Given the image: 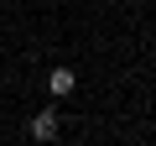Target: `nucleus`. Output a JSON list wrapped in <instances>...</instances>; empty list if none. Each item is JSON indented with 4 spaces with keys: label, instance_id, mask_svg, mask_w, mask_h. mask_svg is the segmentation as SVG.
<instances>
[{
    "label": "nucleus",
    "instance_id": "obj_1",
    "mask_svg": "<svg viewBox=\"0 0 156 146\" xmlns=\"http://www.w3.org/2000/svg\"><path fill=\"white\" fill-rule=\"evenodd\" d=\"M47 89H52V99L73 94V89H78V73H73V68H52V73H47Z\"/></svg>",
    "mask_w": 156,
    "mask_h": 146
},
{
    "label": "nucleus",
    "instance_id": "obj_2",
    "mask_svg": "<svg viewBox=\"0 0 156 146\" xmlns=\"http://www.w3.org/2000/svg\"><path fill=\"white\" fill-rule=\"evenodd\" d=\"M31 136H37V141H52V136H57V110H42V115L31 120Z\"/></svg>",
    "mask_w": 156,
    "mask_h": 146
}]
</instances>
